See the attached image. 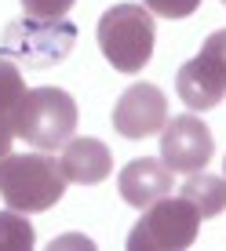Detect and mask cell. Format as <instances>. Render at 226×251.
Instances as JSON below:
<instances>
[{
	"instance_id": "obj_1",
	"label": "cell",
	"mask_w": 226,
	"mask_h": 251,
	"mask_svg": "<svg viewBox=\"0 0 226 251\" xmlns=\"http://www.w3.org/2000/svg\"><path fill=\"white\" fill-rule=\"evenodd\" d=\"M66 193V171L51 153H22L11 157L7 153L0 160V197L15 211H48L62 201Z\"/></svg>"
},
{
	"instance_id": "obj_2",
	"label": "cell",
	"mask_w": 226,
	"mask_h": 251,
	"mask_svg": "<svg viewBox=\"0 0 226 251\" xmlns=\"http://www.w3.org/2000/svg\"><path fill=\"white\" fill-rule=\"evenodd\" d=\"M153 15L142 4H113L99 19V48L106 55V62L117 73H142V66L153 58Z\"/></svg>"
},
{
	"instance_id": "obj_3",
	"label": "cell",
	"mask_w": 226,
	"mask_h": 251,
	"mask_svg": "<svg viewBox=\"0 0 226 251\" xmlns=\"http://www.w3.org/2000/svg\"><path fill=\"white\" fill-rule=\"evenodd\" d=\"M77 44V25L66 19H11L0 37V58L22 62L26 69H48L69 58Z\"/></svg>"
},
{
	"instance_id": "obj_4",
	"label": "cell",
	"mask_w": 226,
	"mask_h": 251,
	"mask_svg": "<svg viewBox=\"0 0 226 251\" xmlns=\"http://www.w3.org/2000/svg\"><path fill=\"white\" fill-rule=\"evenodd\" d=\"M77 131V99L62 88H33L15 109V135L26 138V146L51 153L55 146H66Z\"/></svg>"
},
{
	"instance_id": "obj_5",
	"label": "cell",
	"mask_w": 226,
	"mask_h": 251,
	"mask_svg": "<svg viewBox=\"0 0 226 251\" xmlns=\"http://www.w3.org/2000/svg\"><path fill=\"white\" fill-rule=\"evenodd\" d=\"M201 215L186 197H161L142 207V219L128 233V251H182L197 240Z\"/></svg>"
},
{
	"instance_id": "obj_6",
	"label": "cell",
	"mask_w": 226,
	"mask_h": 251,
	"mask_svg": "<svg viewBox=\"0 0 226 251\" xmlns=\"http://www.w3.org/2000/svg\"><path fill=\"white\" fill-rule=\"evenodd\" d=\"M175 91L194 113L215 109L226 99V29H215L201 44V55L175 73Z\"/></svg>"
},
{
	"instance_id": "obj_7",
	"label": "cell",
	"mask_w": 226,
	"mask_h": 251,
	"mask_svg": "<svg viewBox=\"0 0 226 251\" xmlns=\"http://www.w3.org/2000/svg\"><path fill=\"white\" fill-rule=\"evenodd\" d=\"M212 131L201 117L182 113L171 117L168 124L161 127V160L171 168V175H194V171H204L208 160H212Z\"/></svg>"
},
{
	"instance_id": "obj_8",
	"label": "cell",
	"mask_w": 226,
	"mask_h": 251,
	"mask_svg": "<svg viewBox=\"0 0 226 251\" xmlns=\"http://www.w3.org/2000/svg\"><path fill=\"white\" fill-rule=\"evenodd\" d=\"M164 124H168V99L157 84H132L113 102V131L132 142L157 135Z\"/></svg>"
},
{
	"instance_id": "obj_9",
	"label": "cell",
	"mask_w": 226,
	"mask_h": 251,
	"mask_svg": "<svg viewBox=\"0 0 226 251\" xmlns=\"http://www.w3.org/2000/svg\"><path fill=\"white\" fill-rule=\"evenodd\" d=\"M117 189L124 197V204L132 207H150L153 201L171 193V168L164 160L153 157H139L132 164H124L117 175Z\"/></svg>"
},
{
	"instance_id": "obj_10",
	"label": "cell",
	"mask_w": 226,
	"mask_h": 251,
	"mask_svg": "<svg viewBox=\"0 0 226 251\" xmlns=\"http://www.w3.org/2000/svg\"><path fill=\"white\" fill-rule=\"evenodd\" d=\"M66 171V182H81V186H99L102 178L113 171V153L106 142L99 138H69L58 157Z\"/></svg>"
},
{
	"instance_id": "obj_11",
	"label": "cell",
	"mask_w": 226,
	"mask_h": 251,
	"mask_svg": "<svg viewBox=\"0 0 226 251\" xmlns=\"http://www.w3.org/2000/svg\"><path fill=\"white\" fill-rule=\"evenodd\" d=\"M190 204L197 207V215L204 219H215V215L226 211V178L223 175H204V171H194V175L182 182V193Z\"/></svg>"
},
{
	"instance_id": "obj_12",
	"label": "cell",
	"mask_w": 226,
	"mask_h": 251,
	"mask_svg": "<svg viewBox=\"0 0 226 251\" xmlns=\"http://www.w3.org/2000/svg\"><path fill=\"white\" fill-rule=\"evenodd\" d=\"M33 244H37V237H33L26 211H15V207L0 211V251H29Z\"/></svg>"
},
{
	"instance_id": "obj_13",
	"label": "cell",
	"mask_w": 226,
	"mask_h": 251,
	"mask_svg": "<svg viewBox=\"0 0 226 251\" xmlns=\"http://www.w3.org/2000/svg\"><path fill=\"white\" fill-rule=\"evenodd\" d=\"M22 99H26V80H22L19 62L0 58V109H4V113H15Z\"/></svg>"
},
{
	"instance_id": "obj_14",
	"label": "cell",
	"mask_w": 226,
	"mask_h": 251,
	"mask_svg": "<svg viewBox=\"0 0 226 251\" xmlns=\"http://www.w3.org/2000/svg\"><path fill=\"white\" fill-rule=\"evenodd\" d=\"M142 7L161 19H190L201 7V0H142Z\"/></svg>"
},
{
	"instance_id": "obj_15",
	"label": "cell",
	"mask_w": 226,
	"mask_h": 251,
	"mask_svg": "<svg viewBox=\"0 0 226 251\" xmlns=\"http://www.w3.org/2000/svg\"><path fill=\"white\" fill-rule=\"evenodd\" d=\"M77 0H22V11L29 19H66Z\"/></svg>"
},
{
	"instance_id": "obj_16",
	"label": "cell",
	"mask_w": 226,
	"mask_h": 251,
	"mask_svg": "<svg viewBox=\"0 0 226 251\" xmlns=\"http://www.w3.org/2000/svg\"><path fill=\"white\" fill-rule=\"evenodd\" d=\"M11 138H15V113L0 109V160L11 153Z\"/></svg>"
},
{
	"instance_id": "obj_17",
	"label": "cell",
	"mask_w": 226,
	"mask_h": 251,
	"mask_svg": "<svg viewBox=\"0 0 226 251\" xmlns=\"http://www.w3.org/2000/svg\"><path fill=\"white\" fill-rule=\"evenodd\" d=\"M223 175H226V164H223Z\"/></svg>"
},
{
	"instance_id": "obj_18",
	"label": "cell",
	"mask_w": 226,
	"mask_h": 251,
	"mask_svg": "<svg viewBox=\"0 0 226 251\" xmlns=\"http://www.w3.org/2000/svg\"><path fill=\"white\" fill-rule=\"evenodd\" d=\"M223 4H226V0H223Z\"/></svg>"
}]
</instances>
